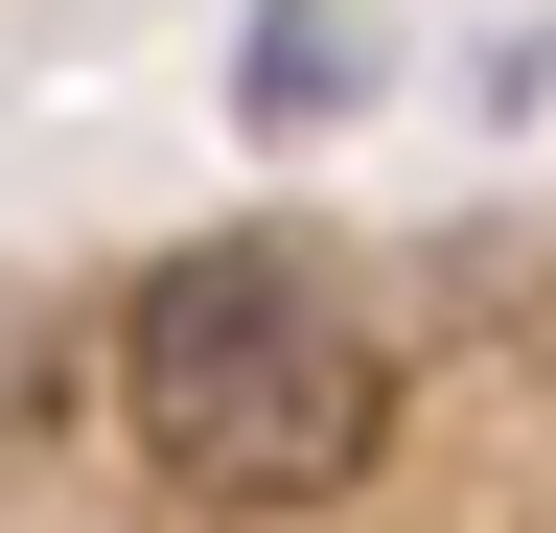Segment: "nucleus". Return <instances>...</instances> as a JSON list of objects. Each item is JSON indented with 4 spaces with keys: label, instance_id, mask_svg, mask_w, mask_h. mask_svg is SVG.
<instances>
[{
    "label": "nucleus",
    "instance_id": "f257e3e1",
    "mask_svg": "<svg viewBox=\"0 0 556 533\" xmlns=\"http://www.w3.org/2000/svg\"><path fill=\"white\" fill-rule=\"evenodd\" d=\"M116 418L208 510H325L348 464L394 441V371H371V325H348L302 255H163V279L116 302Z\"/></svg>",
    "mask_w": 556,
    "mask_h": 533
},
{
    "label": "nucleus",
    "instance_id": "f03ea898",
    "mask_svg": "<svg viewBox=\"0 0 556 533\" xmlns=\"http://www.w3.org/2000/svg\"><path fill=\"white\" fill-rule=\"evenodd\" d=\"M371 71H394V47L348 24V0H255V24H232V116H255V140H325V116H371Z\"/></svg>",
    "mask_w": 556,
    "mask_h": 533
}]
</instances>
